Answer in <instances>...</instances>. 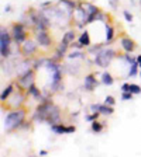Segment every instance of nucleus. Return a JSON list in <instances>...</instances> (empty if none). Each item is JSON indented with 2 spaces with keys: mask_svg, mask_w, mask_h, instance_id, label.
<instances>
[{
  "mask_svg": "<svg viewBox=\"0 0 141 157\" xmlns=\"http://www.w3.org/2000/svg\"><path fill=\"white\" fill-rule=\"evenodd\" d=\"M24 119H26V111L21 108H14L13 111H10L4 118V129L7 132L14 131V129L23 125Z\"/></svg>",
  "mask_w": 141,
  "mask_h": 157,
  "instance_id": "f257e3e1",
  "label": "nucleus"
},
{
  "mask_svg": "<svg viewBox=\"0 0 141 157\" xmlns=\"http://www.w3.org/2000/svg\"><path fill=\"white\" fill-rule=\"evenodd\" d=\"M116 52L113 51L112 48H105V49H100L95 56V65H97L99 67H107L112 60L114 59Z\"/></svg>",
  "mask_w": 141,
  "mask_h": 157,
  "instance_id": "f03ea898",
  "label": "nucleus"
},
{
  "mask_svg": "<svg viewBox=\"0 0 141 157\" xmlns=\"http://www.w3.org/2000/svg\"><path fill=\"white\" fill-rule=\"evenodd\" d=\"M11 33H9L4 27L0 29V55L2 59H7L10 56V45H11Z\"/></svg>",
  "mask_w": 141,
  "mask_h": 157,
  "instance_id": "7ed1b4c3",
  "label": "nucleus"
},
{
  "mask_svg": "<svg viewBox=\"0 0 141 157\" xmlns=\"http://www.w3.org/2000/svg\"><path fill=\"white\" fill-rule=\"evenodd\" d=\"M52 101H43L41 104L37 107L35 112L33 115V121L34 122H45L47 118H48V114H49V109L52 107Z\"/></svg>",
  "mask_w": 141,
  "mask_h": 157,
  "instance_id": "20e7f679",
  "label": "nucleus"
},
{
  "mask_svg": "<svg viewBox=\"0 0 141 157\" xmlns=\"http://www.w3.org/2000/svg\"><path fill=\"white\" fill-rule=\"evenodd\" d=\"M11 38L16 44H21L27 39V29L24 27V24L21 23H14L11 25Z\"/></svg>",
  "mask_w": 141,
  "mask_h": 157,
  "instance_id": "39448f33",
  "label": "nucleus"
},
{
  "mask_svg": "<svg viewBox=\"0 0 141 157\" xmlns=\"http://www.w3.org/2000/svg\"><path fill=\"white\" fill-rule=\"evenodd\" d=\"M34 80H35L34 72L33 70H28V72H26L24 75L19 76V78H17V86L21 87L23 90H28V88L34 84Z\"/></svg>",
  "mask_w": 141,
  "mask_h": 157,
  "instance_id": "423d86ee",
  "label": "nucleus"
},
{
  "mask_svg": "<svg viewBox=\"0 0 141 157\" xmlns=\"http://www.w3.org/2000/svg\"><path fill=\"white\" fill-rule=\"evenodd\" d=\"M79 6L83 9V11H85V14L88 16V24L93 23L96 20V16H97V13L100 11V10L97 9V7L95 6V4L89 3V2H82V3L79 4Z\"/></svg>",
  "mask_w": 141,
  "mask_h": 157,
  "instance_id": "0eeeda50",
  "label": "nucleus"
},
{
  "mask_svg": "<svg viewBox=\"0 0 141 157\" xmlns=\"http://www.w3.org/2000/svg\"><path fill=\"white\" fill-rule=\"evenodd\" d=\"M37 46H38V42L37 41H33V39H26L23 44H21V55L28 58V56L34 55L37 51Z\"/></svg>",
  "mask_w": 141,
  "mask_h": 157,
  "instance_id": "6e6552de",
  "label": "nucleus"
},
{
  "mask_svg": "<svg viewBox=\"0 0 141 157\" xmlns=\"http://www.w3.org/2000/svg\"><path fill=\"white\" fill-rule=\"evenodd\" d=\"M35 41L38 42V45L43 46V48H48V46L51 45V36L47 33V29L35 31Z\"/></svg>",
  "mask_w": 141,
  "mask_h": 157,
  "instance_id": "1a4fd4ad",
  "label": "nucleus"
},
{
  "mask_svg": "<svg viewBox=\"0 0 141 157\" xmlns=\"http://www.w3.org/2000/svg\"><path fill=\"white\" fill-rule=\"evenodd\" d=\"M47 122H48L49 125L61 124V109H59V107H56V105H52V107H51L48 118H47Z\"/></svg>",
  "mask_w": 141,
  "mask_h": 157,
  "instance_id": "9d476101",
  "label": "nucleus"
},
{
  "mask_svg": "<svg viewBox=\"0 0 141 157\" xmlns=\"http://www.w3.org/2000/svg\"><path fill=\"white\" fill-rule=\"evenodd\" d=\"M76 128L73 125L71 126H64L62 124H54L51 125V131L54 132L55 135H65V133H73Z\"/></svg>",
  "mask_w": 141,
  "mask_h": 157,
  "instance_id": "9b49d317",
  "label": "nucleus"
},
{
  "mask_svg": "<svg viewBox=\"0 0 141 157\" xmlns=\"http://www.w3.org/2000/svg\"><path fill=\"white\" fill-rule=\"evenodd\" d=\"M120 45H122V48L126 51V53H131L135 49L134 41H133L131 38H128V36H123V38L120 39Z\"/></svg>",
  "mask_w": 141,
  "mask_h": 157,
  "instance_id": "f8f14e48",
  "label": "nucleus"
},
{
  "mask_svg": "<svg viewBox=\"0 0 141 157\" xmlns=\"http://www.w3.org/2000/svg\"><path fill=\"white\" fill-rule=\"evenodd\" d=\"M85 90L86 91H93L96 87H97V84H99V82L96 80V77H95V75H88V76H85Z\"/></svg>",
  "mask_w": 141,
  "mask_h": 157,
  "instance_id": "ddd939ff",
  "label": "nucleus"
},
{
  "mask_svg": "<svg viewBox=\"0 0 141 157\" xmlns=\"http://www.w3.org/2000/svg\"><path fill=\"white\" fill-rule=\"evenodd\" d=\"M69 44L65 42V41H61L59 42V45L56 46V51H55V58H54V60H59V59H62L64 56H65L66 53V49H68Z\"/></svg>",
  "mask_w": 141,
  "mask_h": 157,
  "instance_id": "4468645a",
  "label": "nucleus"
},
{
  "mask_svg": "<svg viewBox=\"0 0 141 157\" xmlns=\"http://www.w3.org/2000/svg\"><path fill=\"white\" fill-rule=\"evenodd\" d=\"M27 94H28V95H33L37 101H41V102L45 101V98L43 97V94H41V91H39V88L35 87V84H33L31 87L28 88V90H27Z\"/></svg>",
  "mask_w": 141,
  "mask_h": 157,
  "instance_id": "2eb2a0df",
  "label": "nucleus"
},
{
  "mask_svg": "<svg viewBox=\"0 0 141 157\" xmlns=\"http://www.w3.org/2000/svg\"><path fill=\"white\" fill-rule=\"evenodd\" d=\"M58 4L59 6H62L64 9L69 10V11H73V13H75L76 7H78V4H76L75 0H59Z\"/></svg>",
  "mask_w": 141,
  "mask_h": 157,
  "instance_id": "dca6fc26",
  "label": "nucleus"
},
{
  "mask_svg": "<svg viewBox=\"0 0 141 157\" xmlns=\"http://www.w3.org/2000/svg\"><path fill=\"white\" fill-rule=\"evenodd\" d=\"M28 70H31V62L30 60H23V62L20 63V66L16 69V72L19 76L24 75L26 72H28Z\"/></svg>",
  "mask_w": 141,
  "mask_h": 157,
  "instance_id": "f3484780",
  "label": "nucleus"
},
{
  "mask_svg": "<svg viewBox=\"0 0 141 157\" xmlns=\"http://www.w3.org/2000/svg\"><path fill=\"white\" fill-rule=\"evenodd\" d=\"M105 28H106V44L112 42L113 38H114V28H113L112 24H107V23H106Z\"/></svg>",
  "mask_w": 141,
  "mask_h": 157,
  "instance_id": "a211bd4d",
  "label": "nucleus"
},
{
  "mask_svg": "<svg viewBox=\"0 0 141 157\" xmlns=\"http://www.w3.org/2000/svg\"><path fill=\"white\" fill-rule=\"evenodd\" d=\"M78 42L81 44L82 46H89L90 45V36H89V33L86 31V29L81 34V36L78 38Z\"/></svg>",
  "mask_w": 141,
  "mask_h": 157,
  "instance_id": "6ab92c4d",
  "label": "nucleus"
},
{
  "mask_svg": "<svg viewBox=\"0 0 141 157\" xmlns=\"http://www.w3.org/2000/svg\"><path fill=\"white\" fill-rule=\"evenodd\" d=\"M13 91H14V84H9L3 90V91H2V95H0V100H2V102L7 101V98L10 97V94H11Z\"/></svg>",
  "mask_w": 141,
  "mask_h": 157,
  "instance_id": "aec40b11",
  "label": "nucleus"
},
{
  "mask_svg": "<svg viewBox=\"0 0 141 157\" xmlns=\"http://www.w3.org/2000/svg\"><path fill=\"white\" fill-rule=\"evenodd\" d=\"M75 38H76L75 31H73V29H68V31H66V33L64 34L62 41H65V42H68V44H73Z\"/></svg>",
  "mask_w": 141,
  "mask_h": 157,
  "instance_id": "412c9836",
  "label": "nucleus"
},
{
  "mask_svg": "<svg viewBox=\"0 0 141 157\" xmlns=\"http://www.w3.org/2000/svg\"><path fill=\"white\" fill-rule=\"evenodd\" d=\"M99 112L102 115H112L113 112H114V109H113V107H110V105H107V104H100L99 105Z\"/></svg>",
  "mask_w": 141,
  "mask_h": 157,
  "instance_id": "4be33fe9",
  "label": "nucleus"
},
{
  "mask_svg": "<svg viewBox=\"0 0 141 157\" xmlns=\"http://www.w3.org/2000/svg\"><path fill=\"white\" fill-rule=\"evenodd\" d=\"M23 94L21 93H17V94L13 95V101H10V107L13 108H19V105L23 102Z\"/></svg>",
  "mask_w": 141,
  "mask_h": 157,
  "instance_id": "5701e85b",
  "label": "nucleus"
},
{
  "mask_svg": "<svg viewBox=\"0 0 141 157\" xmlns=\"http://www.w3.org/2000/svg\"><path fill=\"white\" fill-rule=\"evenodd\" d=\"M102 83L106 84V86H112L113 83H114V78H113V76L109 72H105L102 75Z\"/></svg>",
  "mask_w": 141,
  "mask_h": 157,
  "instance_id": "b1692460",
  "label": "nucleus"
},
{
  "mask_svg": "<svg viewBox=\"0 0 141 157\" xmlns=\"http://www.w3.org/2000/svg\"><path fill=\"white\" fill-rule=\"evenodd\" d=\"M138 67H140V65H138V62H134L130 65V70H128V77H134V76L138 75Z\"/></svg>",
  "mask_w": 141,
  "mask_h": 157,
  "instance_id": "393cba45",
  "label": "nucleus"
},
{
  "mask_svg": "<svg viewBox=\"0 0 141 157\" xmlns=\"http://www.w3.org/2000/svg\"><path fill=\"white\" fill-rule=\"evenodd\" d=\"M90 129H92V132H95V133H100V132L103 131V124L97 122V119H96V121H92Z\"/></svg>",
  "mask_w": 141,
  "mask_h": 157,
  "instance_id": "a878e982",
  "label": "nucleus"
},
{
  "mask_svg": "<svg viewBox=\"0 0 141 157\" xmlns=\"http://www.w3.org/2000/svg\"><path fill=\"white\" fill-rule=\"evenodd\" d=\"M68 58H69V59H78V58L83 59V58H85V53L81 52V51H73V52H71V53L68 55Z\"/></svg>",
  "mask_w": 141,
  "mask_h": 157,
  "instance_id": "bb28decb",
  "label": "nucleus"
},
{
  "mask_svg": "<svg viewBox=\"0 0 141 157\" xmlns=\"http://www.w3.org/2000/svg\"><path fill=\"white\" fill-rule=\"evenodd\" d=\"M130 93L133 94H141V87L138 84H134V83H130Z\"/></svg>",
  "mask_w": 141,
  "mask_h": 157,
  "instance_id": "cd10ccee",
  "label": "nucleus"
},
{
  "mask_svg": "<svg viewBox=\"0 0 141 157\" xmlns=\"http://www.w3.org/2000/svg\"><path fill=\"white\" fill-rule=\"evenodd\" d=\"M133 93H130V91H126V93H122V100L123 101H131L133 100Z\"/></svg>",
  "mask_w": 141,
  "mask_h": 157,
  "instance_id": "c85d7f7f",
  "label": "nucleus"
},
{
  "mask_svg": "<svg viewBox=\"0 0 141 157\" xmlns=\"http://www.w3.org/2000/svg\"><path fill=\"white\" fill-rule=\"evenodd\" d=\"M114 102H116V100L112 97V95H107V97L105 98V104L110 105V107H113V105H114Z\"/></svg>",
  "mask_w": 141,
  "mask_h": 157,
  "instance_id": "c756f323",
  "label": "nucleus"
},
{
  "mask_svg": "<svg viewBox=\"0 0 141 157\" xmlns=\"http://www.w3.org/2000/svg\"><path fill=\"white\" fill-rule=\"evenodd\" d=\"M99 115H100V112H93L92 115H88V117H86V119H88L89 122L96 121V119H97V118H99Z\"/></svg>",
  "mask_w": 141,
  "mask_h": 157,
  "instance_id": "7c9ffc66",
  "label": "nucleus"
},
{
  "mask_svg": "<svg viewBox=\"0 0 141 157\" xmlns=\"http://www.w3.org/2000/svg\"><path fill=\"white\" fill-rule=\"evenodd\" d=\"M123 16H124L126 21H128V23H131V21H133V14L128 13L127 10H124V11H123Z\"/></svg>",
  "mask_w": 141,
  "mask_h": 157,
  "instance_id": "2f4dec72",
  "label": "nucleus"
},
{
  "mask_svg": "<svg viewBox=\"0 0 141 157\" xmlns=\"http://www.w3.org/2000/svg\"><path fill=\"white\" fill-rule=\"evenodd\" d=\"M124 60H126V62H128L130 65H131V63H134V62H137V59L133 58V56H130L128 53H127V55H124Z\"/></svg>",
  "mask_w": 141,
  "mask_h": 157,
  "instance_id": "473e14b6",
  "label": "nucleus"
},
{
  "mask_svg": "<svg viewBox=\"0 0 141 157\" xmlns=\"http://www.w3.org/2000/svg\"><path fill=\"white\" fill-rule=\"evenodd\" d=\"M126 91H130V83H124L122 86V93H126Z\"/></svg>",
  "mask_w": 141,
  "mask_h": 157,
  "instance_id": "72a5a7b5",
  "label": "nucleus"
},
{
  "mask_svg": "<svg viewBox=\"0 0 141 157\" xmlns=\"http://www.w3.org/2000/svg\"><path fill=\"white\" fill-rule=\"evenodd\" d=\"M109 3H110V6H112L113 9H117V7H118V2H117V0H109Z\"/></svg>",
  "mask_w": 141,
  "mask_h": 157,
  "instance_id": "f704fd0d",
  "label": "nucleus"
},
{
  "mask_svg": "<svg viewBox=\"0 0 141 157\" xmlns=\"http://www.w3.org/2000/svg\"><path fill=\"white\" fill-rule=\"evenodd\" d=\"M99 105H100V104H93L92 107H90L92 112H99Z\"/></svg>",
  "mask_w": 141,
  "mask_h": 157,
  "instance_id": "c9c22d12",
  "label": "nucleus"
},
{
  "mask_svg": "<svg viewBox=\"0 0 141 157\" xmlns=\"http://www.w3.org/2000/svg\"><path fill=\"white\" fill-rule=\"evenodd\" d=\"M47 154H48L47 150H39V156H47Z\"/></svg>",
  "mask_w": 141,
  "mask_h": 157,
  "instance_id": "e433bc0d",
  "label": "nucleus"
},
{
  "mask_svg": "<svg viewBox=\"0 0 141 157\" xmlns=\"http://www.w3.org/2000/svg\"><path fill=\"white\" fill-rule=\"evenodd\" d=\"M137 62H138V65H141V55L137 56Z\"/></svg>",
  "mask_w": 141,
  "mask_h": 157,
  "instance_id": "4c0bfd02",
  "label": "nucleus"
},
{
  "mask_svg": "<svg viewBox=\"0 0 141 157\" xmlns=\"http://www.w3.org/2000/svg\"><path fill=\"white\" fill-rule=\"evenodd\" d=\"M138 76H140V77H141V69H140V72H138Z\"/></svg>",
  "mask_w": 141,
  "mask_h": 157,
  "instance_id": "58836bf2",
  "label": "nucleus"
},
{
  "mask_svg": "<svg viewBox=\"0 0 141 157\" xmlns=\"http://www.w3.org/2000/svg\"><path fill=\"white\" fill-rule=\"evenodd\" d=\"M140 69H141V65H140Z\"/></svg>",
  "mask_w": 141,
  "mask_h": 157,
  "instance_id": "ea45409f",
  "label": "nucleus"
},
{
  "mask_svg": "<svg viewBox=\"0 0 141 157\" xmlns=\"http://www.w3.org/2000/svg\"><path fill=\"white\" fill-rule=\"evenodd\" d=\"M140 3H141V0H140Z\"/></svg>",
  "mask_w": 141,
  "mask_h": 157,
  "instance_id": "a19ab883",
  "label": "nucleus"
}]
</instances>
